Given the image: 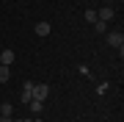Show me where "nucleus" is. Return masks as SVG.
I'll return each mask as SVG.
<instances>
[{"instance_id":"nucleus-1","label":"nucleus","mask_w":124,"mask_h":122,"mask_svg":"<svg viewBox=\"0 0 124 122\" xmlns=\"http://www.w3.org/2000/svg\"><path fill=\"white\" fill-rule=\"evenodd\" d=\"M47 94H50V86L47 83H33V97L31 100H41V103H44Z\"/></svg>"},{"instance_id":"nucleus-2","label":"nucleus","mask_w":124,"mask_h":122,"mask_svg":"<svg viewBox=\"0 0 124 122\" xmlns=\"http://www.w3.org/2000/svg\"><path fill=\"white\" fill-rule=\"evenodd\" d=\"M108 45H110V47H119V53H121V47H124V36H121L119 31L108 33Z\"/></svg>"},{"instance_id":"nucleus-3","label":"nucleus","mask_w":124,"mask_h":122,"mask_svg":"<svg viewBox=\"0 0 124 122\" xmlns=\"http://www.w3.org/2000/svg\"><path fill=\"white\" fill-rule=\"evenodd\" d=\"M113 9H110V6H105V9H99L97 11V19H99V22H108V19H113Z\"/></svg>"},{"instance_id":"nucleus-4","label":"nucleus","mask_w":124,"mask_h":122,"mask_svg":"<svg viewBox=\"0 0 124 122\" xmlns=\"http://www.w3.org/2000/svg\"><path fill=\"white\" fill-rule=\"evenodd\" d=\"M36 36H50V31H53V28H50V22H36Z\"/></svg>"},{"instance_id":"nucleus-5","label":"nucleus","mask_w":124,"mask_h":122,"mask_svg":"<svg viewBox=\"0 0 124 122\" xmlns=\"http://www.w3.org/2000/svg\"><path fill=\"white\" fill-rule=\"evenodd\" d=\"M11 61H14V50H3L0 53V64L3 67H11Z\"/></svg>"},{"instance_id":"nucleus-6","label":"nucleus","mask_w":124,"mask_h":122,"mask_svg":"<svg viewBox=\"0 0 124 122\" xmlns=\"http://www.w3.org/2000/svg\"><path fill=\"white\" fill-rule=\"evenodd\" d=\"M31 97H33V83L28 81V83L22 86V103H31Z\"/></svg>"},{"instance_id":"nucleus-7","label":"nucleus","mask_w":124,"mask_h":122,"mask_svg":"<svg viewBox=\"0 0 124 122\" xmlns=\"http://www.w3.org/2000/svg\"><path fill=\"white\" fill-rule=\"evenodd\" d=\"M8 78H11V69L0 64V83H6V81H8Z\"/></svg>"},{"instance_id":"nucleus-8","label":"nucleus","mask_w":124,"mask_h":122,"mask_svg":"<svg viewBox=\"0 0 124 122\" xmlns=\"http://www.w3.org/2000/svg\"><path fill=\"white\" fill-rule=\"evenodd\" d=\"M83 17H85V22H91V25L97 22V11H94V9H88V11L83 14Z\"/></svg>"},{"instance_id":"nucleus-9","label":"nucleus","mask_w":124,"mask_h":122,"mask_svg":"<svg viewBox=\"0 0 124 122\" xmlns=\"http://www.w3.org/2000/svg\"><path fill=\"white\" fill-rule=\"evenodd\" d=\"M0 117H11V105H8V103L0 105Z\"/></svg>"},{"instance_id":"nucleus-10","label":"nucleus","mask_w":124,"mask_h":122,"mask_svg":"<svg viewBox=\"0 0 124 122\" xmlns=\"http://www.w3.org/2000/svg\"><path fill=\"white\" fill-rule=\"evenodd\" d=\"M41 105H44V103H41V100H31V108H33L36 114H39V111H41Z\"/></svg>"},{"instance_id":"nucleus-11","label":"nucleus","mask_w":124,"mask_h":122,"mask_svg":"<svg viewBox=\"0 0 124 122\" xmlns=\"http://www.w3.org/2000/svg\"><path fill=\"white\" fill-rule=\"evenodd\" d=\"M94 25H97V33H105V31H108V28H105V22H99V19H97Z\"/></svg>"},{"instance_id":"nucleus-12","label":"nucleus","mask_w":124,"mask_h":122,"mask_svg":"<svg viewBox=\"0 0 124 122\" xmlns=\"http://www.w3.org/2000/svg\"><path fill=\"white\" fill-rule=\"evenodd\" d=\"M0 122H11V117H0Z\"/></svg>"}]
</instances>
